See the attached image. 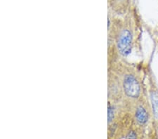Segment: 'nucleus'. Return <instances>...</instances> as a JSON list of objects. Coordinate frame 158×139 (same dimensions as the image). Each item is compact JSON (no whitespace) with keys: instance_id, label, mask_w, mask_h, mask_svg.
Here are the masks:
<instances>
[{"instance_id":"nucleus-1","label":"nucleus","mask_w":158,"mask_h":139,"mask_svg":"<svg viewBox=\"0 0 158 139\" xmlns=\"http://www.w3.org/2000/svg\"><path fill=\"white\" fill-rule=\"evenodd\" d=\"M122 88L127 97L137 99L141 93V87L139 81L132 73L124 74L122 80Z\"/></svg>"},{"instance_id":"nucleus-2","label":"nucleus","mask_w":158,"mask_h":139,"mask_svg":"<svg viewBox=\"0 0 158 139\" xmlns=\"http://www.w3.org/2000/svg\"><path fill=\"white\" fill-rule=\"evenodd\" d=\"M128 0H108V11L119 16L125 11Z\"/></svg>"},{"instance_id":"nucleus-3","label":"nucleus","mask_w":158,"mask_h":139,"mask_svg":"<svg viewBox=\"0 0 158 139\" xmlns=\"http://www.w3.org/2000/svg\"><path fill=\"white\" fill-rule=\"evenodd\" d=\"M135 117L140 125H144L148 120V113L146 108L143 105H140L136 108L135 112Z\"/></svg>"},{"instance_id":"nucleus-4","label":"nucleus","mask_w":158,"mask_h":139,"mask_svg":"<svg viewBox=\"0 0 158 139\" xmlns=\"http://www.w3.org/2000/svg\"><path fill=\"white\" fill-rule=\"evenodd\" d=\"M150 102H151L152 112L155 118L158 120V92L153 90L150 93Z\"/></svg>"},{"instance_id":"nucleus-5","label":"nucleus","mask_w":158,"mask_h":139,"mask_svg":"<svg viewBox=\"0 0 158 139\" xmlns=\"http://www.w3.org/2000/svg\"><path fill=\"white\" fill-rule=\"evenodd\" d=\"M127 139H137L136 138V134L134 131H130L129 133V134L127 135Z\"/></svg>"}]
</instances>
